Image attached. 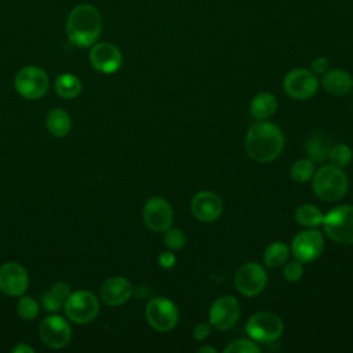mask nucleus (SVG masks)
Returning a JSON list of instances; mask_svg holds the SVG:
<instances>
[{
  "label": "nucleus",
  "instance_id": "11",
  "mask_svg": "<svg viewBox=\"0 0 353 353\" xmlns=\"http://www.w3.org/2000/svg\"><path fill=\"white\" fill-rule=\"evenodd\" d=\"M291 252L294 259L307 263L317 259L324 250V237L323 233L314 229H306L299 232L291 244Z\"/></svg>",
  "mask_w": 353,
  "mask_h": 353
},
{
  "label": "nucleus",
  "instance_id": "34",
  "mask_svg": "<svg viewBox=\"0 0 353 353\" xmlns=\"http://www.w3.org/2000/svg\"><path fill=\"white\" fill-rule=\"evenodd\" d=\"M330 69V61L325 57H317L312 62V72L314 74H323Z\"/></svg>",
  "mask_w": 353,
  "mask_h": 353
},
{
  "label": "nucleus",
  "instance_id": "28",
  "mask_svg": "<svg viewBox=\"0 0 353 353\" xmlns=\"http://www.w3.org/2000/svg\"><path fill=\"white\" fill-rule=\"evenodd\" d=\"M327 159L330 160V164H332L335 167H339V168H343L352 161L353 152L347 145L336 143V145L331 146Z\"/></svg>",
  "mask_w": 353,
  "mask_h": 353
},
{
  "label": "nucleus",
  "instance_id": "31",
  "mask_svg": "<svg viewBox=\"0 0 353 353\" xmlns=\"http://www.w3.org/2000/svg\"><path fill=\"white\" fill-rule=\"evenodd\" d=\"M225 353H258L259 346L252 339H236L230 342L225 349Z\"/></svg>",
  "mask_w": 353,
  "mask_h": 353
},
{
  "label": "nucleus",
  "instance_id": "37",
  "mask_svg": "<svg viewBox=\"0 0 353 353\" xmlns=\"http://www.w3.org/2000/svg\"><path fill=\"white\" fill-rule=\"evenodd\" d=\"M199 353H216V349L215 347H211V346H203L197 350Z\"/></svg>",
  "mask_w": 353,
  "mask_h": 353
},
{
  "label": "nucleus",
  "instance_id": "21",
  "mask_svg": "<svg viewBox=\"0 0 353 353\" xmlns=\"http://www.w3.org/2000/svg\"><path fill=\"white\" fill-rule=\"evenodd\" d=\"M331 146H332L331 139L323 132L312 134L305 142V150L309 159L313 160L314 163L324 161L328 157Z\"/></svg>",
  "mask_w": 353,
  "mask_h": 353
},
{
  "label": "nucleus",
  "instance_id": "32",
  "mask_svg": "<svg viewBox=\"0 0 353 353\" xmlns=\"http://www.w3.org/2000/svg\"><path fill=\"white\" fill-rule=\"evenodd\" d=\"M283 274H284V279L290 283H295V281L301 280L303 276V263L296 259L287 261L284 263Z\"/></svg>",
  "mask_w": 353,
  "mask_h": 353
},
{
  "label": "nucleus",
  "instance_id": "19",
  "mask_svg": "<svg viewBox=\"0 0 353 353\" xmlns=\"http://www.w3.org/2000/svg\"><path fill=\"white\" fill-rule=\"evenodd\" d=\"M321 84L327 92L341 97L353 88V77L343 69H328L321 74Z\"/></svg>",
  "mask_w": 353,
  "mask_h": 353
},
{
  "label": "nucleus",
  "instance_id": "5",
  "mask_svg": "<svg viewBox=\"0 0 353 353\" xmlns=\"http://www.w3.org/2000/svg\"><path fill=\"white\" fill-rule=\"evenodd\" d=\"M283 330V320L272 312H258L252 314L245 324L248 336L259 343H272L277 341L281 336Z\"/></svg>",
  "mask_w": 353,
  "mask_h": 353
},
{
  "label": "nucleus",
  "instance_id": "16",
  "mask_svg": "<svg viewBox=\"0 0 353 353\" xmlns=\"http://www.w3.org/2000/svg\"><path fill=\"white\" fill-rule=\"evenodd\" d=\"M90 62L92 68L101 73H114L121 66L123 57L114 44L102 41L91 48Z\"/></svg>",
  "mask_w": 353,
  "mask_h": 353
},
{
  "label": "nucleus",
  "instance_id": "35",
  "mask_svg": "<svg viewBox=\"0 0 353 353\" xmlns=\"http://www.w3.org/2000/svg\"><path fill=\"white\" fill-rule=\"evenodd\" d=\"M175 262H176V258H175V255H174L172 252H170V251H164V252H161L160 256H159V263H160V266L164 268V269H171V268H174Z\"/></svg>",
  "mask_w": 353,
  "mask_h": 353
},
{
  "label": "nucleus",
  "instance_id": "13",
  "mask_svg": "<svg viewBox=\"0 0 353 353\" xmlns=\"http://www.w3.org/2000/svg\"><path fill=\"white\" fill-rule=\"evenodd\" d=\"M143 222L152 232H165L172 225L174 212L170 203L159 196L150 197L143 205Z\"/></svg>",
  "mask_w": 353,
  "mask_h": 353
},
{
  "label": "nucleus",
  "instance_id": "20",
  "mask_svg": "<svg viewBox=\"0 0 353 353\" xmlns=\"http://www.w3.org/2000/svg\"><path fill=\"white\" fill-rule=\"evenodd\" d=\"M277 105V98L273 94L259 92L252 98L250 103V112L256 120H268L276 113Z\"/></svg>",
  "mask_w": 353,
  "mask_h": 353
},
{
  "label": "nucleus",
  "instance_id": "33",
  "mask_svg": "<svg viewBox=\"0 0 353 353\" xmlns=\"http://www.w3.org/2000/svg\"><path fill=\"white\" fill-rule=\"evenodd\" d=\"M212 331V325L210 323H199L193 328V336L196 341H204Z\"/></svg>",
  "mask_w": 353,
  "mask_h": 353
},
{
  "label": "nucleus",
  "instance_id": "4",
  "mask_svg": "<svg viewBox=\"0 0 353 353\" xmlns=\"http://www.w3.org/2000/svg\"><path fill=\"white\" fill-rule=\"evenodd\" d=\"M327 236L339 244H353V205L331 208L323 218Z\"/></svg>",
  "mask_w": 353,
  "mask_h": 353
},
{
  "label": "nucleus",
  "instance_id": "23",
  "mask_svg": "<svg viewBox=\"0 0 353 353\" xmlns=\"http://www.w3.org/2000/svg\"><path fill=\"white\" fill-rule=\"evenodd\" d=\"M46 124H47V128L51 132V135L58 137V138L66 137L72 127L69 114L63 109H59V108L50 110V113L47 114Z\"/></svg>",
  "mask_w": 353,
  "mask_h": 353
},
{
  "label": "nucleus",
  "instance_id": "7",
  "mask_svg": "<svg viewBox=\"0 0 353 353\" xmlns=\"http://www.w3.org/2000/svg\"><path fill=\"white\" fill-rule=\"evenodd\" d=\"M145 317L153 330L167 332L176 325L179 312L174 302L167 298L159 296L148 302L145 309Z\"/></svg>",
  "mask_w": 353,
  "mask_h": 353
},
{
  "label": "nucleus",
  "instance_id": "30",
  "mask_svg": "<svg viewBox=\"0 0 353 353\" xmlns=\"http://www.w3.org/2000/svg\"><path fill=\"white\" fill-rule=\"evenodd\" d=\"M164 243L170 250H181L186 244V234L178 228H168L164 232Z\"/></svg>",
  "mask_w": 353,
  "mask_h": 353
},
{
  "label": "nucleus",
  "instance_id": "12",
  "mask_svg": "<svg viewBox=\"0 0 353 353\" xmlns=\"http://www.w3.org/2000/svg\"><path fill=\"white\" fill-rule=\"evenodd\" d=\"M240 317V303L232 295L216 298L208 312V320L212 328L225 331L230 330Z\"/></svg>",
  "mask_w": 353,
  "mask_h": 353
},
{
  "label": "nucleus",
  "instance_id": "6",
  "mask_svg": "<svg viewBox=\"0 0 353 353\" xmlns=\"http://www.w3.org/2000/svg\"><path fill=\"white\" fill-rule=\"evenodd\" d=\"M63 309L68 319L73 323L87 324L98 316L99 301L91 291L80 290L68 296Z\"/></svg>",
  "mask_w": 353,
  "mask_h": 353
},
{
  "label": "nucleus",
  "instance_id": "18",
  "mask_svg": "<svg viewBox=\"0 0 353 353\" xmlns=\"http://www.w3.org/2000/svg\"><path fill=\"white\" fill-rule=\"evenodd\" d=\"M134 292L132 284L130 280L121 276H114L108 279L99 291L101 299L110 306H117L127 302Z\"/></svg>",
  "mask_w": 353,
  "mask_h": 353
},
{
  "label": "nucleus",
  "instance_id": "26",
  "mask_svg": "<svg viewBox=\"0 0 353 353\" xmlns=\"http://www.w3.org/2000/svg\"><path fill=\"white\" fill-rule=\"evenodd\" d=\"M290 247L283 241H274L266 247L263 252V262L268 268H279L288 261Z\"/></svg>",
  "mask_w": 353,
  "mask_h": 353
},
{
  "label": "nucleus",
  "instance_id": "22",
  "mask_svg": "<svg viewBox=\"0 0 353 353\" xmlns=\"http://www.w3.org/2000/svg\"><path fill=\"white\" fill-rule=\"evenodd\" d=\"M70 295V288L68 283H55L48 291L41 296V303L48 312H58L63 307L68 296Z\"/></svg>",
  "mask_w": 353,
  "mask_h": 353
},
{
  "label": "nucleus",
  "instance_id": "14",
  "mask_svg": "<svg viewBox=\"0 0 353 353\" xmlns=\"http://www.w3.org/2000/svg\"><path fill=\"white\" fill-rule=\"evenodd\" d=\"M39 334L44 345L52 349H61L69 343L72 330L63 317L51 314L40 323Z\"/></svg>",
  "mask_w": 353,
  "mask_h": 353
},
{
  "label": "nucleus",
  "instance_id": "24",
  "mask_svg": "<svg viewBox=\"0 0 353 353\" xmlns=\"http://www.w3.org/2000/svg\"><path fill=\"white\" fill-rule=\"evenodd\" d=\"M55 91L65 99H73L81 91V81L72 73H62L55 80Z\"/></svg>",
  "mask_w": 353,
  "mask_h": 353
},
{
  "label": "nucleus",
  "instance_id": "17",
  "mask_svg": "<svg viewBox=\"0 0 353 353\" xmlns=\"http://www.w3.org/2000/svg\"><path fill=\"white\" fill-rule=\"evenodd\" d=\"M222 210L223 203L221 197L210 190L199 192L190 201V211L200 222L216 221L221 216Z\"/></svg>",
  "mask_w": 353,
  "mask_h": 353
},
{
  "label": "nucleus",
  "instance_id": "27",
  "mask_svg": "<svg viewBox=\"0 0 353 353\" xmlns=\"http://www.w3.org/2000/svg\"><path fill=\"white\" fill-rule=\"evenodd\" d=\"M314 174V161L310 159H299L296 160L290 170V175L292 178V181L298 182V183H303L307 182L309 179H312Z\"/></svg>",
  "mask_w": 353,
  "mask_h": 353
},
{
  "label": "nucleus",
  "instance_id": "25",
  "mask_svg": "<svg viewBox=\"0 0 353 353\" xmlns=\"http://www.w3.org/2000/svg\"><path fill=\"white\" fill-rule=\"evenodd\" d=\"M324 214L320 211L319 207L313 204H302L295 211L296 222L307 229H314L323 223Z\"/></svg>",
  "mask_w": 353,
  "mask_h": 353
},
{
  "label": "nucleus",
  "instance_id": "36",
  "mask_svg": "<svg viewBox=\"0 0 353 353\" xmlns=\"http://www.w3.org/2000/svg\"><path fill=\"white\" fill-rule=\"evenodd\" d=\"M12 352L14 353H33L34 352V349L32 347V346H29V345H22V343H19V345H17L14 349H12Z\"/></svg>",
  "mask_w": 353,
  "mask_h": 353
},
{
  "label": "nucleus",
  "instance_id": "29",
  "mask_svg": "<svg viewBox=\"0 0 353 353\" xmlns=\"http://www.w3.org/2000/svg\"><path fill=\"white\" fill-rule=\"evenodd\" d=\"M17 312H18V316L23 320H33L37 317L39 312H40V306L39 303L32 299L30 296H22L19 301H18V305H17Z\"/></svg>",
  "mask_w": 353,
  "mask_h": 353
},
{
  "label": "nucleus",
  "instance_id": "15",
  "mask_svg": "<svg viewBox=\"0 0 353 353\" xmlns=\"http://www.w3.org/2000/svg\"><path fill=\"white\" fill-rule=\"evenodd\" d=\"M28 273L17 262H6L0 266V291L8 296H21L28 288Z\"/></svg>",
  "mask_w": 353,
  "mask_h": 353
},
{
  "label": "nucleus",
  "instance_id": "10",
  "mask_svg": "<svg viewBox=\"0 0 353 353\" xmlns=\"http://www.w3.org/2000/svg\"><path fill=\"white\" fill-rule=\"evenodd\" d=\"M284 91L288 97L298 101H305L312 98L319 88V80L312 70L307 69H294L290 70L283 80Z\"/></svg>",
  "mask_w": 353,
  "mask_h": 353
},
{
  "label": "nucleus",
  "instance_id": "8",
  "mask_svg": "<svg viewBox=\"0 0 353 353\" xmlns=\"http://www.w3.org/2000/svg\"><path fill=\"white\" fill-rule=\"evenodd\" d=\"M15 88L26 99H39L48 91V76L37 66H25L15 76Z\"/></svg>",
  "mask_w": 353,
  "mask_h": 353
},
{
  "label": "nucleus",
  "instance_id": "1",
  "mask_svg": "<svg viewBox=\"0 0 353 353\" xmlns=\"http://www.w3.org/2000/svg\"><path fill=\"white\" fill-rule=\"evenodd\" d=\"M244 146L251 159L259 163H269L281 154L284 149V135L276 124L258 120L247 130Z\"/></svg>",
  "mask_w": 353,
  "mask_h": 353
},
{
  "label": "nucleus",
  "instance_id": "9",
  "mask_svg": "<svg viewBox=\"0 0 353 353\" xmlns=\"http://www.w3.org/2000/svg\"><path fill=\"white\" fill-rule=\"evenodd\" d=\"M268 283V274L263 266L256 262L241 265L234 274L236 290L244 296H255L261 294Z\"/></svg>",
  "mask_w": 353,
  "mask_h": 353
},
{
  "label": "nucleus",
  "instance_id": "3",
  "mask_svg": "<svg viewBox=\"0 0 353 353\" xmlns=\"http://www.w3.org/2000/svg\"><path fill=\"white\" fill-rule=\"evenodd\" d=\"M314 194L324 201L341 200L347 192V176L342 168L332 164L320 167L312 176Z\"/></svg>",
  "mask_w": 353,
  "mask_h": 353
},
{
  "label": "nucleus",
  "instance_id": "2",
  "mask_svg": "<svg viewBox=\"0 0 353 353\" xmlns=\"http://www.w3.org/2000/svg\"><path fill=\"white\" fill-rule=\"evenodd\" d=\"M102 30L99 11L91 4L74 7L66 19V36L77 47L92 46Z\"/></svg>",
  "mask_w": 353,
  "mask_h": 353
}]
</instances>
